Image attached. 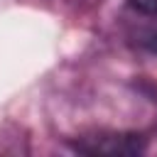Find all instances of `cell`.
<instances>
[{
    "mask_svg": "<svg viewBox=\"0 0 157 157\" xmlns=\"http://www.w3.org/2000/svg\"><path fill=\"white\" fill-rule=\"evenodd\" d=\"M155 17H157V12H155ZM140 44H142L147 52L157 54V20L142 29V34H140Z\"/></svg>",
    "mask_w": 157,
    "mask_h": 157,
    "instance_id": "1",
    "label": "cell"
},
{
    "mask_svg": "<svg viewBox=\"0 0 157 157\" xmlns=\"http://www.w3.org/2000/svg\"><path fill=\"white\" fill-rule=\"evenodd\" d=\"M135 10L145 12V15H155L157 12V0H128Z\"/></svg>",
    "mask_w": 157,
    "mask_h": 157,
    "instance_id": "2",
    "label": "cell"
}]
</instances>
